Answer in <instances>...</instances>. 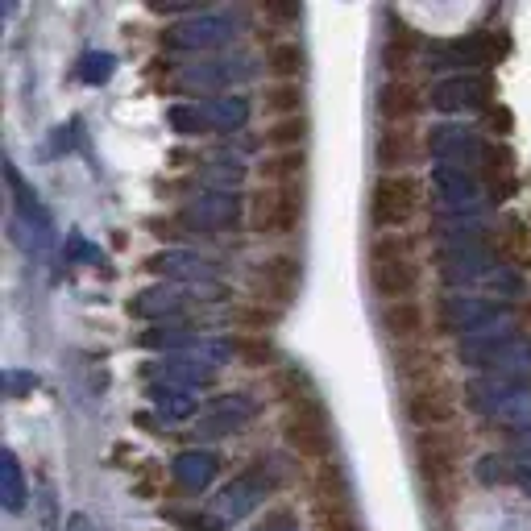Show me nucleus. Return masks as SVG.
I'll use <instances>...</instances> for the list:
<instances>
[{"instance_id":"obj_2","label":"nucleus","mask_w":531,"mask_h":531,"mask_svg":"<svg viewBox=\"0 0 531 531\" xmlns=\"http://www.w3.org/2000/svg\"><path fill=\"white\" fill-rule=\"evenodd\" d=\"M461 361L486 370L498 382L523 386L531 378V341L527 337H515V332H511V337H494V341L469 337V341H461Z\"/></svg>"},{"instance_id":"obj_8","label":"nucleus","mask_w":531,"mask_h":531,"mask_svg":"<svg viewBox=\"0 0 531 531\" xmlns=\"http://www.w3.org/2000/svg\"><path fill=\"white\" fill-rule=\"evenodd\" d=\"M498 316H507V307L498 299H486V295H465V291H453L436 303V328L440 332H461V337H478L482 328H490Z\"/></svg>"},{"instance_id":"obj_27","label":"nucleus","mask_w":531,"mask_h":531,"mask_svg":"<svg viewBox=\"0 0 531 531\" xmlns=\"http://www.w3.org/2000/svg\"><path fill=\"white\" fill-rule=\"evenodd\" d=\"M204 117H208V129L212 133H237L249 121V100L245 96H233V92L212 96V100H204Z\"/></svg>"},{"instance_id":"obj_30","label":"nucleus","mask_w":531,"mask_h":531,"mask_svg":"<svg viewBox=\"0 0 531 531\" xmlns=\"http://www.w3.org/2000/svg\"><path fill=\"white\" fill-rule=\"evenodd\" d=\"M274 390L287 399V407H320V390L299 366H274Z\"/></svg>"},{"instance_id":"obj_10","label":"nucleus","mask_w":531,"mask_h":531,"mask_svg":"<svg viewBox=\"0 0 531 531\" xmlns=\"http://www.w3.org/2000/svg\"><path fill=\"white\" fill-rule=\"evenodd\" d=\"M411 453H415V465H419V478L428 482V490L440 494L453 482V473L461 465V440L453 432H444V428H432V432L415 436Z\"/></svg>"},{"instance_id":"obj_39","label":"nucleus","mask_w":531,"mask_h":531,"mask_svg":"<svg viewBox=\"0 0 531 531\" xmlns=\"http://www.w3.org/2000/svg\"><path fill=\"white\" fill-rule=\"evenodd\" d=\"M303 137H307V121L287 117L266 129V146H274V154H287V150H303Z\"/></svg>"},{"instance_id":"obj_16","label":"nucleus","mask_w":531,"mask_h":531,"mask_svg":"<svg viewBox=\"0 0 531 531\" xmlns=\"http://www.w3.org/2000/svg\"><path fill=\"white\" fill-rule=\"evenodd\" d=\"M233 42V21L220 17V13H200V17H187L179 21L175 30H166V46L171 50H220Z\"/></svg>"},{"instance_id":"obj_45","label":"nucleus","mask_w":531,"mask_h":531,"mask_svg":"<svg viewBox=\"0 0 531 531\" xmlns=\"http://www.w3.org/2000/svg\"><path fill=\"white\" fill-rule=\"evenodd\" d=\"M478 473H482V482H511V478H515V473L507 469V461H502V457H486Z\"/></svg>"},{"instance_id":"obj_50","label":"nucleus","mask_w":531,"mask_h":531,"mask_svg":"<svg viewBox=\"0 0 531 531\" xmlns=\"http://www.w3.org/2000/svg\"><path fill=\"white\" fill-rule=\"evenodd\" d=\"M5 382H9V390H13V399L21 395V390H25V386H34V378H25V374H9Z\"/></svg>"},{"instance_id":"obj_43","label":"nucleus","mask_w":531,"mask_h":531,"mask_svg":"<svg viewBox=\"0 0 531 531\" xmlns=\"http://www.w3.org/2000/svg\"><path fill=\"white\" fill-rule=\"evenodd\" d=\"M233 345H237V357L245 361V366H274V349H270L266 337H241Z\"/></svg>"},{"instance_id":"obj_40","label":"nucleus","mask_w":531,"mask_h":531,"mask_svg":"<svg viewBox=\"0 0 531 531\" xmlns=\"http://www.w3.org/2000/svg\"><path fill=\"white\" fill-rule=\"evenodd\" d=\"M241 179H245V162L241 158H220V162H212L208 171H204V183L212 191H237Z\"/></svg>"},{"instance_id":"obj_32","label":"nucleus","mask_w":531,"mask_h":531,"mask_svg":"<svg viewBox=\"0 0 531 531\" xmlns=\"http://www.w3.org/2000/svg\"><path fill=\"white\" fill-rule=\"evenodd\" d=\"M241 75H245L241 63H208V67H191V71H183V88L225 96V88H229V83H237Z\"/></svg>"},{"instance_id":"obj_3","label":"nucleus","mask_w":531,"mask_h":531,"mask_svg":"<svg viewBox=\"0 0 531 531\" xmlns=\"http://www.w3.org/2000/svg\"><path fill=\"white\" fill-rule=\"evenodd\" d=\"M249 229L266 241H283L303 225V191L291 187H258L249 195Z\"/></svg>"},{"instance_id":"obj_44","label":"nucleus","mask_w":531,"mask_h":531,"mask_svg":"<svg viewBox=\"0 0 531 531\" xmlns=\"http://www.w3.org/2000/svg\"><path fill=\"white\" fill-rule=\"evenodd\" d=\"M113 54H83V63H79V79L83 83H104L108 75H113Z\"/></svg>"},{"instance_id":"obj_21","label":"nucleus","mask_w":531,"mask_h":531,"mask_svg":"<svg viewBox=\"0 0 531 531\" xmlns=\"http://www.w3.org/2000/svg\"><path fill=\"white\" fill-rule=\"evenodd\" d=\"M187 307H191L187 287L158 283V287H146L142 295L129 299V316H137V320H179V316H187Z\"/></svg>"},{"instance_id":"obj_15","label":"nucleus","mask_w":531,"mask_h":531,"mask_svg":"<svg viewBox=\"0 0 531 531\" xmlns=\"http://www.w3.org/2000/svg\"><path fill=\"white\" fill-rule=\"evenodd\" d=\"M494 96V83L486 75H444L440 83H432V108H440V113H478V108H486Z\"/></svg>"},{"instance_id":"obj_4","label":"nucleus","mask_w":531,"mask_h":531,"mask_svg":"<svg viewBox=\"0 0 531 531\" xmlns=\"http://www.w3.org/2000/svg\"><path fill=\"white\" fill-rule=\"evenodd\" d=\"M465 403L473 411L498 419V424H507V428H527L531 424V390H523L515 382H498V378L469 382Z\"/></svg>"},{"instance_id":"obj_13","label":"nucleus","mask_w":531,"mask_h":531,"mask_svg":"<svg viewBox=\"0 0 531 531\" xmlns=\"http://www.w3.org/2000/svg\"><path fill=\"white\" fill-rule=\"evenodd\" d=\"M270 490H274V482H270V473H266L262 461H258L254 469L237 473V478L212 498L208 511H212L220 523H225V527H229V523H241L249 511H258V502H262Z\"/></svg>"},{"instance_id":"obj_36","label":"nucleus","mask_w":531,"mask_h":531,"mask_svg":"<svg viewBox=\"0 0 531 531\" xmlns=\"http://www.w3.org/2000/svg\"><path fill=\"white\" fill-rule=\"evenodd\" d=\"M225 320L233 328H241L245 337H262V332L278 320V312H274V307H266V303H233L229 312H225Z\"/></svg>"},{"instance_id":"obj_48","label":"nucleus","mask_w":531,"mask_h":531,"mask_svg":"<svg viewBox=\"0 0 531 531\" xmlns=\"http://www.w3.org/2000/svg\"><path fill=\"white\" fill-rule=\"evenodd\" d=\"M158 478H162V469H154V461H150V465L142 469V478H137V494H146V498H150V494L158 490Z\"/></svg>"},{"instance_id":"obj_46","label":"nucleus","mask_w":531,"mask_h":531,"mask_svg":"<svg viewBox=\"0 0 531 531\" xmlns=\"http://www.w3.org/2000/svg\"><path fill=\"white\" fill-rule=\"evenodd\" d=\"M262 13H266V17H274V21H299V17H303V9H299V5H274V0H266Z\"/></svg>"},{"instance_id":"obj_12","label":"nucleus","mask_w":531,"mask_h":531,"mask_svg":"<svg viewBox=\"0 0 531 531\" xmlns=\"http://www.w3.org/2000/svg\"><path fill=\"white\" fill-rule=\"evenodd\" d=\"M502 54H507V42L498 34H469V38H453V42H432L428 63L436 71L461 67V75H473V67H490Z\"/></svg>"},{"instance_id":"obj_26","label":"nucleus","mask_w":531,"mask_h":531,"mask_svg":"<svg viewBox=\"0 0 531 531\" xmlns=\"http://www.w3.org/2000/svg\"><path fill=\"white\" fill-rule=\"evenodd\" d=\"M395 370L407 382V390L411 386H428V382H440V357L432 349H424V345H407L395 357Z\"/></svg>"},{"instance_id":"obj_11","label":"nucleus","mask_w":531,"mask_h":531,"mask_svg":"<svg viewBox=\"0 0 531 531\" xmlns=\"http://www.w3.org/2000/svg\"><path fill=\"white\" fill-rule=\"evenodd\" d=\"M283 440L287 449L307 457V461H332V424L320 407H287L283 419Z\"/></svg>"},{"instance_id":"obj_25","label":"nucleus","mask_w":531,"mask_h":531,"mask_svg":"<svg viewBox=\"0 0 531 531\" xmlns=\"http://www.w3.org/2000/svg\"><path fill=\"white\" fill-rule=\"evenodd\" d=\"M415 113H419V92L411 88L407 79H390V83H382V88H378V117L386 125L403 129V121L415 117Z\"/></svg>"},{"instance_id":"obj_20","label":"nucleus","mask_w":531,"mask_h":531,"mask_svg":"<svg viewBox=\"0 0 531 531\" xmlns=\"http://www.w3.org/2000/svg\"><path fill=\"white\" fill-rule=\"evenodd\" d=\"M494 254L486 245H469V249H440L436 270L444 283L465 287V283H482V278H494Z\"/></svg>"},{"instance_id":"obj_14","label":"nucleus","mask_w":531,"mask_h":531,"mask_svg":"<svg viewBox=\"0 0 531 531\" xmlns=\"http://www.w3.org/2000/svg\"><path fill=\"white\" fill-rule=\"evenodd\" d=\"M403 415L419 432L432 428H449L457 415V390H449L444 382H428V386H411L403 395Z\"/></svg>"},{"instance_id":"obj_7","label":"nucleus","mask_w":531,"mask_h":531,"mask_svg":"<svg viewBox=\"0 0 531 531\" xmlns=\"http://www.w3.org/2000/svg\"><path fill=\"white\" fill-rule=\"evenodd\" d=\"M428 187H432L436 212L453 216V220H465L469 212H478L482 200H486V183L473 171H461V166H432Z\"/></svg>"},{"instance_id":"obj_49","label":"nucleus","mask_w":531,"mask_h":531,"mask_svg":"<svg viewBox=\"0 0 531 531\" xmlns=\"http://www.w3.org/2000/svg\"><path fill=\"white\" fill-rule=\"evenodd\" d=\"M63 531H100L88 515H67V523H63Z\"/></svg>"},{"instance_id":"obj_38","label":"nucleus","mask_w":531,"mask_h":531,"mask_svg":"<svg viewBox=\"0 0 531 531\" xmlns=\"http://www.w3.org/2000/svg\"><path fill=\"white\" fill-rule=\"evenodd\" d=\"M312 527L316 531H361L353 507H345V502H312Z\"/></svg>"},{"instance_id":"obj_35","label":"nucleus","mask_w":531,"mask_h":531,"mask_svg":"<svg viewBox=\"0 0 531 531\" xmlns=\"http://www.w3.org/2000/svg\"><path fill=\"white\" fill-rule=\"evenodd\" d=\"M478 179L498 195V179H502V187H515V158L502 150V146H494V142H486V154H482V162H478Z\"/></svg>"},{"instance_id":"obj_42","label":"nucleus","mask_w":531,"mask_h":531,"mask_svg":"<svg viewBox=\"0 0 531 531\" xmlns=\"http://www.w3.org/2000/svg\"><path fill=\"white\" fill-rule=\"evenodd\" d=\"M419 46V34L411 30V25H403L399 21V30L386 38V46H382V59H386V67H403L407 63V54Z\"/></svg>"},{"instance_id":"obj_1","label":"nucleus","mask_w":531,"mask_h":531,"mask_svg":"<svg viewBox=\"0 0 531 531\" xmlns=\"http://www.w3.org/2000/svg\"><path fill=\"white\" fill-rule=\"evenodd\" d=\"M415 283H419V266L411 258L407 241L399 233L374 237V245H370V287L386 303H395V299H411Z\"/></svg>"},{"instance_id":"obj_29","label":"nucleus","mask_w":531,"mask_h":531,"mask_svg":"<svg viewBox=\"0 0 531 531\" xmlns=\"http://www.w3.org/2000/svg\"><path fill=\"white\" fill-rule=\"evenodd\" d=\"M150 399L158 407L162 419H175V424H183V419H195L204 407L200 399H195V390H183V386H166V382H154L150 386Z\"/></svg>"},{"instance_id":"obj_37","label":"nucleus","mask_w":531,"mask_h":531,"mask_svg":"<svg viewBox=\"0 0 531 531\" xmlns=\"http://www.w3.org/2000/svg\"><path fill=\"white\" fill-rule=\"evenodd\" d=\"M266 71L274 75V83L295 79L303 71V46L299 42H274L266 54Z\"/></svg>"},{"instance_id":"obj_31","label":"nucleus","mask_w":531,"mask_h":531,"mask_svg":"<svg viewBox=\"0 0 531 531\" xmlns=\"http://www.w3.org/2000/svg\"><path fill=\"white\" fill-rule=\"evenodd\" d=\"M0 502H5L9 515H21L25 502H30V486H25V473L13 449L0 453Z\"/></svg>"},{"instance_id":"obj_28","label":"nucleus","mask_w":531,"mask_h":531,"mask_svg":"<svg viewBox=\"0 0 531 531\" xmlns=\"http://www.w3.org/2000/svg\"><path fill=\"white\" fill-rule=\"evenodd\" d=\"M303 175H307L303 150L270 154V158L262 162V187H291V191H303Z\"/></svg>"},{"instance_id":"obj_17","label":"nucleus","mask_w":531,"mask_h":531,"mask_svg":"<svg viewBox=\"0 0 531 531\" xmlns=\"http://www.w3.org/2000/svg\"><path fill=\"white\" fill-rule=\"evenodd\" d=\"M146 270L162 274L166 283H175V287H212L216 283V266L200 254H191V249H162V254H150Z\"/></svg>"},{"instance_id":"obj_19","label":"nucleus","mask_w":531,"mask_h":531,"mask_svg":"<svg viewBox=\"0 0 531 531\" xmlns=\"http://www.w3.org/2000/svg\"><path fill=\"white\" fill-rule=\"evenodd\" d=\"M254 415H258V403L249 399V395H220V399H212V403L200 411V424H195V432L208 436V440L233 436V432H241Z\"/></svg>"},{"instance_id":"obj_22","label":"nucleus","mask_w":531,"mask_h":531,"mask_svg":"<svg viewBox=\"0 0 531 531\" xmlns=\"http://www.w3.org/2000/svg\"><path fill=\"white\" fill-rule=\"evenodd\" d=\"M382 332L390 341H399L403 349L407 345H419V337L428 332V307L419 303V299H395V303H386L382 307Z\"/></svg>"},{"instance_id":"obj_18","label":"nucleus","mask_w":531,"mask_h":531,"mask_svg":"<svg viewBox=\"0 0 531 531\" xmlns=\"http://www.w3.org/2000/svg\"><path fill=\"white\" fill-rule=\"evenodd\" d=\"M428 150L436 154L440 166H461V171H478V162L486 154V142L473 129L457 125H440L428 133Z\"/></svg>"},{"instance_id":"obj_23","label":"nucleus","mask_w":531,"mask_h":531,"mask_svg":"<svg viewBox=\"0 0 531 531\" xmlns=\"http://www.w3.org/2000/svg\"><path fill=\"white\" fill-rule=\"evenodd\" d=\"M216 469H220L216 453L187 449V453H179V457H175L171 478H175V486H179L183 494H204V490L216 482Z\"/></svg>"},{"instance_id":"obj_34","label":"nucleus","mask_w":531,"mask_h":531,"mask_svg":"<svg viewBox=\"0 0 531 531\" xmlns=\"http://www.w3.org/2000/svg\"><path fill=\"white\" fill-rule=\"evenodd\" d=\"M262 108H266L270 117H278V121L299 117V108H303V83H299V79L270 83V88L262 92Z\"/></svg>"},{"instance_id":"obj_41","label":"nucleus","mask_w":531,"mask_h":531,"mask_svg":"<svg viewBox=\"0 0 531 531\" xmlns=\"http://www.w3.org/2000/svg\"><path fill=\"white\" fill-rule=\"evenodd\" d=\"M166 121H171V129L183 133V137L208 133V117H204V104L200 100H195V104H175L171 113H166Z\"/></svg>"},{"instance_id":"obj_6","label":"nucleus","mask_w":531,"mask_h":531,"mask_svg":"<svg viewBox=\"0 0 531 531\" xmlns=\"http://www.w3.org/2000/svg\"><path fill=\"white\" fill-rule=\"evenodd\" d=\"M299 283H303V262L295 254H270L249 274V295H254V303H266L274 312H283V307L295 303Z\"/></svg>"},{"instance_id":"obj_9","label":"nucleus","mask_w":531,"mask_h":531,"mask_svg":"<svg viewBox=\"0 0 531 531\" xmlns=\"http://www.w3.org/2000/svg\"><path fill=\"white\" fill-rule=\"evenodd\" d=\"M419 208V183L399 171V175H378L370 191V220L378 229H403Z\"/></svg>"},{"instance_id":"obj_33","label":"nucleus","mask_w":531,"mask_h":531,"mask_svg":"<svg viewBox=\"0 0 531 531\" xmlns=\"http://www.w3.org/2000/svg\"><path fill=\"white\" fill-rule=\"evenodd\" d=\"M374 158L382 166V175H399V166L411 162V133L386 125V133H378V146H374Z\"/></svg>"},{"instance_id":"obj_24","label":"nucleus","mask_w":531,"mask_h":531,"mask_svg":"<svg viewBox=\"0 0 531 531\" xmlns=\"http://www.w3.org/2000/svg\"><path fill=\"white\" fill-rule=\"evenodd\" d=\"M150 374H154L158 382H166V386H183V390H200V386H208V382L216 378L212 366H204V361H195V357H187V353H175V357L154 361Z\"/></svg>"},{"instance_id":"obj_5","label":"nucleus","mask_w":531,"mask_h":531,"mask_svg":"<svg viewBox=\"0 0 531 531\" xmlns=\"http://www.w3.org/2000/svg\"><path fill=\"white\" fill-rule=\"evenodd\" d=\"M241 216H249V200H241L237 191H200L195 200L179 212L183 229L187 233H200V237H220L241 225Z\"/></svg>"},{"instance_id":"obj_47","label":"nucleus","mask_w":531,"mask_h":531,"mask_svg":"<svg viewBox=\"0 0 531 531\" xmlns=\"http://www.w3.org/2000/svg\"><path fill=\"white\" fill-rule=\"evenodd\" d=\"M507 440H511V453L531 457V424H527V428H511V432H507Z\"/></svg>"},{"instance_id":"obj_51","label":"nucleus","mask_w":531,"mask_h":531,"mask_svg":"<svg viewBox=\"0 0 531 531\" xmlns=\"http://www.w3.org/2000/svg\"><path fill=\"white\" fill-rule=\"evenodd\" d=\"M266 531H299V527H295V523H287V519H278V523H270Z\"/></svg>"}]
</instances>
